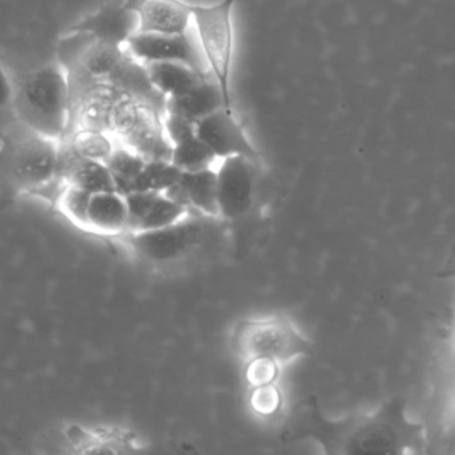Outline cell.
I'll return each instance as SVG.
<instances>
[{
  "label": "cell",
  "instance_id": "obj_1",
  "mask_svg": "<svg viewBox=\"0 0 455 455\" xmlns=\"http://www.w3.org/2000/svg\"><path fill=\"white\" fill-rule=\"evenodd\" d=\"M310 435L331 455H407L430 452L425 423L411 419L406 399L393 396L371 411L327 419L311 409Z\"/></svg>",
  "mask_w": 455,
  "mask_h": 455
},
{
  "label": "cell",
  "instance_id": "obj_2",
  "mask_svg": "<svg viewBox=\"0 0 455 455\" xmlns=\"http://www.w3.org/2000/svg\"><path fill=\"white\" fill-rule=\"evenodd\" d=\"M15 118L23 126L62 140L71 121L70 86L68 73L60 65H46L23 74L12 87Z\"/></svg>",
  "mask_w": 455,
  "mask_h": 455
},
{
  "label": "cell",
  "instance_id": "obj_3",
  "mask_svg": "<svg viewBox=\"0 0 455 455\" xmlns=\"http://www.w3.org/2000/svg\"><path fill=\"white\" fill-rule=\"evenodd\" d=\"M233 347L242 358H270L281 364L313 355V340L298 330L287 316L246 319L236 324Z\"/></svg>",
  "mask_w": 455,
  "mask_h": 455
},
{
  "label": "cell",
  "instance_id": "obj_4",
  "mask_svg": "<svg viewBox=\"0 0 455 455\" xmlns=\"http://www.w3.org/2000/svg\"><path fill=\"white\" fill-rule=\"evenodd\" d=\"M238 0H220L212 6L193 4V25L207 68L217 82L226 108L233 110L231 66L234 55L233 9Z\"/></svg>",
  "mask_w": 455,
  "mask_h": 455
},
{
  "label": "cell",
  "instance_id": "obj_5",
  "mask_svg": "<svg viewBox=\"0 0 455 455\" xmlns=\"http://www.w3.org/2000/svg\"><path fill=\"white\" fill-rule=\"evenodd\" d=\"M20 124V122H18ZM58 140L20 124L12 134L7 169L12 183L23 190L39 188L57 178Z\"/></svg>",
  "mask_w": 455,
  "mask_h": 455
},
{
  "label": "cell",
  "instance_id": "obj_6",
  "mask_svg": "<svg viewBox=\"0 0 455 455\" xmlns=\"http://www.w3.org/2000/svg\"><path fill=\"white\" fill-rule=\"evenodd\" d=\"M204 231L206 226L201 220L188 217L167 228L130 233V244L151 262H172L201 243Z\"/></svg>",
  "mask_w": 455,
  "mask_h": 455
},
{
  "label": "cell",
  "instance_id": "obj_7",
  "mask_svg": "<svg viewBox=\"0 0 455 455\" xmlns=\"http://www.w3.org/2000/svg\"><path fill=\"white\" fill-rule=\"evenodd\" d=\"M220 161L217 169L220 218L238 220L251 209L259 164L246 156H230Z\"/></svg>",
  "mask_w": 455,
  "mask_h": 455
},
{
  "label": "cell",
  "instance_id": "obj_8",
  "mask_svg": "<svg viewBox=\"0 0 455 455\" xmlns=\"http://www.w3.org/2000/svg\"><path fill=\"white\" fill-rule=\"evenodd\" d=\"M127 52L142 63H182L204 76H212L206 60L199 55L190 34L135 33L126 46Z\"/></svg>",
  "mask_w": 455,
  "mask_h": 455
},
{
  "label": "cell",
  "instance_id": "obj_9",
  "mask_svg": "<svg viewBox=\"0 0 455 455\" xmlns=\"http://www.w3.org/2000/svg\"><path fill=\"white\" fill-rule=\"evenodd\" d=\"M196 135L214 151L218 159L246 156L260 164V156L243 126L239 124L234 110L222 108L196 124Z\"/></svg>",
  "mask_w": 455,
  "mask_h": 455
},
{
  "label": "cell",
  "instance_id": "obj_10",
  "mask_svg": "<svg viewBox=\"0 0 455 455\" xmlns=\"http://www.w3.org/2000/svg\"><path fill=\"white\" fill-rule=\"evenodd\" d=\"M137 15V33L186 34L193 25V4L185 0H124Z\"/></svg>",
  "mask_w": 455,
  "mask_h": 455
},
{
  "label": "cell",
  "instance_id": "obj_11",
  "mask_svg": "<svg viewBox=\"0 0 455 455\" xmlns=\"http://www.w3.org/2000/svg\"><path fill=\"white\" fill-rule=\"evenodd\" d=\"M68 31H81L105 44L126 47L130 38L138 31V20L137 15L124 6V0H114L71 26Z\"/></svg>",
  "mask_w": 455,
  "mask_h": 455
},
{
  "label": "cell",
  "instance_id": "obj_12",
  "mask_svg": "<svg viewBox=\"0 0 455 455\" xmlns=\"http://www.w3.org/2000/svg\"><path fill=\"white\" fill-rule=\"evenodd\" d=\"M164 194L188 209L196 210L206 217L220 218L217 170L182 172L180 180Z\"/></svg>",
  "mask_w": 455,
  "mask_h": 455
},
{
  "label": "cell",
  "instance_id": "obj_13",
  "mask_svg": "<svg viewBox=\"0 0 455 455\" xmlns=\"http://www.w3.org/2000/svg\"><path fill=\"white\" fill-rule=\"evenodd\" d=\"M222 108H226L225 100L214 78L204 79L182 97L167 100V113L177 114L194 124Z\"/></svg>",
  "mask_w": 455,
  "mask_h": 455
},
{
  "label": "cell",
  "instance_id": "obj_14",
  "mask_svg": "<svg viewBox=\"0 0 455 455\" xmlns=\"http://www.w3.org/2000/svg\"><path fill=\"white\" fill-rule=\"evenodd\" d=\"M436 387V442L441 452L455 454V358L444 364Z\"/></svg>",
  "mask_w": 455,
  "mask_h": 455
},
{
  "label": "cell",
  "instance_id": "obj_15",
  "mask_svg": "<svg viewBox=\"0 0 455 455\" xmlns=\"http://www.w3.org/2000/svg\"><path fill=\"white\" fill-rule=\"evenodd\" d=\"M129 228V207L126 196L118 191L94 194L90 204L89 230L103 234H119Z\"/></svg>",
  "mask_w": 455,
  "mask_h": 455
},
{
  "label": "cell",
  "instance_id": "obj_16",
  "mask_svg": "<svg viewBox=\"0 0 455 455\" xmlns=\"http://www.w3.org/2000/svg\"><path fill=\"white\" fill-rule=\"evenodd\" d=\"M148 76L154 86L169 100V98L182 97L198 86L204 79L212 76H204L194 68L182 63L153 62L145 63Z\"/></svg>",
  "mask_w": 455,
  "mask_h": 455
},
{
  "label": "cell",
  "instance_id": "obj_17",
  "mask_svg": "<svg viewBox=\"0 0 455 455\" xmlns=\"http://www.w3.org/2000/svg\"><path fill=\"white\" fill-rule=\"evenodd\" d=\"M217 161L214 151L196 134L175 143L172 148V164L183 172L214 169Z\"/></svg>",
  "mask_w": 455,
  "mask_h": 455
},
{
  "label": "cell",
  "instance_id": "obj_18",
  "mask_svg": "<svg viewBox=\"0 0 455 455\" xmlns=\"http://www.w3.org/2000/svg\"><path fill=\"white\" fill-rule=\"evenodd\" d=\"M68 185L78 186L87 193L100 194L116 191L113 172L105 162L84 158L74 174L68 180Z\"/></svg>",
  "mask_w": 455,
  "mask_h": 455
},
{
  "label": "cell",
  "instance_id": "obj_19",
  "mask_svg": "<svg viewBox=\"0 0 455 455\" xmlns=\"http://www.w3.org/2000/svg\"><path fill=\"white\" fill-rule=\"evenodd\" d=\"M180 175L182 172L172 162H148L142 172L132 180V193L134 191L164 193L180 180Z\"/></svg>",
  "mask_w": 455,
  "mask_h": 455
},
{
  "label": "cell",
  "instance_id": "obj_20",
  "mask_svg": "<svg viewBox=\"0 0 455 455\" xmlns=\"http://www.w3.org/2000/svg\"><path fill=\"white\" fill-rule=\"evenodd\" d=\"M68 140L76 146V150L84 156V158L94 159V161L106 162L110 158L111 154L116 150L111 138L108 132L97 129H87V127H78L74 130ZM65 140V138H63Z\"/></svg>",
  "mask_w": 455,
  "mask_h": 455
},
{
  "label": "cell",
  "instance_id": "obj_21",
  "mask_svg": "<svg viewBox=\"0 0 455 455\" xmlns=\"http://www.w3.org/2000/svg\"><path fill=\"white\" fill-rule=\"evenodd\" d=\"M188 212H190V209L162 193L154 206L151 207L150 212L146 215L145 220L140 223L138 231L156 230V228L175 225V223L188 218Z\"/></svg>",
  "mask_w": 455,
  "mask_h": 455
},
{
  "label": "cell",
  "instance_id": "obj_22",
  "mask_svg": "<svg viewBox=\"0 0 455 455\" xmlns=\"http://www.w3.org/2000/svg\"><path fill=\"white\" fill-rule=\"evenodd\" d=\"M92 194L87 193L78 186L66 183L60 196V204L62 212L73 220L76 225L89 228V212Z\"/></svg>",
  "mask_w": 455,
  "mask_h": 455
},
{
  "label": "cell",
  "instance_id": "obj_23",
  "mask_svg": "<svg viewBox=\"0 0 455 455\" xmlns=\"http://www.w3.org/2000/svg\"><path fill=\"white\" fill-rule=\"evenodd\" d=\"M105 164H108L114 177L134 180L145 169L148 161L129 146H124V148H116Z\"/></svg>",
  "mask_w": 455,
  "mask_h": 455
},
{
  "label": "cell",
  "instance_id": "obj_24",
  "mask_svg": "<svg viewBox=\"0 0 455 455\" xmlns=\"http://www.w3.org/2000/svg\"><path fill=\"white\" fill-rule=\"evenodd\" d=\"M162 193L156 191H134L126 196L127 207H129V233H135L146 215L150 212L151 207L156 204Z\"/></svg>",
  "mask_w": 455,
  "mask_h": 455
},
{
  "label": "cell",
  "instance_id": "obj_25",
  "mask_svg": "<svg viewBox=\"0 0 455 455\" xmlns=\"http://www.w3.org/2000/svg\"><path fill=\"white\" fill-rule=\"evenodd\" d=\"M281 366V363L270 358L250 359L246 369V379L254 387L271 385L278 379Z\"/></svg>",
  "mask_w": 455,
  "mask_h": 455
},
{
  "label": "cell",
  "instance_id": "obj_26",
  "mask_svg": "<svg viewBox=\"0 0 455 455\" xmlns=\"http://www.w3.org/2000/svg\"><path fill=\"white\" fill-rule=\"evenodd\" d=\"M282 402H283V396H282L281 390L274 386V383L255 387L251 395L252 409L258 414L265 415V417L276 414L281 410Z\"/></svg>",
  "mask_w": 455,
  "mask_h": 455
},
{
  "label": "cell",
  "instance_id": "obj_27",
  "mask_svg": "<svg viewBox=\"0 0 455 455\" xmlns=\"http://www.w3.org/2000/svg\"><path fill=\"white\" fill-rule=\"evenodd\" d=\"M164 127L172 145L196 134V124L177 114L167 113L164 118Z\"/></svg>",
  "mask_w": 455,
  "mask_h": 455
},
{
  "label": "cell",
  "instance_id": "obj_28",
  "mask_svg": "<svg viewBox=\"0 0 455 455\" xmlns=\"http://www.w3.org/2000/svg\"><path fill=\"white\" fill-rule=\"evenodd\" d=\"M441 275L443 278H451L455 281V246L452 251L450 252L449 259L446 260L443 270L441 271Z\"/></svg>",
  "mask_w": 455,
  "mask_h": 455
}]
</instances>
